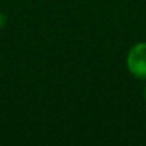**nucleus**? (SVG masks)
Segmentation results:
<instances>
[{
  "label": "nucleus",
  "mask_w": 146,
  "mask_h": 146,
  "mask_svg": "<svg viewBox=\"0 0 146 146\" xmlns=\"http://www.w3.org/2000/svg\"><path fill=\"white\" fill-rule=\"evenodd\" d=\"M143 96H145V100H146V86H145V90H143Z\"/></svg>",
  "instance_id": "obj_3"
},
{
  "label": "nucleus",
  "mask_w": 146,
  "mask_h": 146,
  "mask_svg": "<svg viewBox=\"0 0 146 146\" xmlns=\"http://www.w3.org/2000/svg\"><path fill=\"white\" fill-rule=\"evenodd\" d=\"M126 66L132 76L146 80V42L133 44L126 56Z\"/></svg>",
  "instance_id": "obj_1"
},
{
  "label": "nucleus",
  "mask_w": 146,
  "mask_h": 146,
  "mask_svg": "<svg viewBox=\"0 0 146 146\" xmlns=\"http://www.w3.org/2000/svg\"><path fill=\"white\" fill-rule=\"evenodd\" d=\"M6 23H7V17H6V15L0 12V30H2V29L6 26Z\"/></svg>",
  "instance_id": "obj_2"
}]
</instances>
